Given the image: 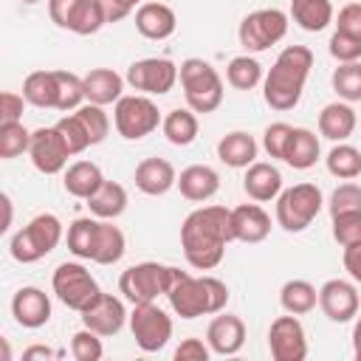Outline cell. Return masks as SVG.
Here are the masks:
<instances>
[{
	"mask_svg": "<svg viewBox=\"0 0 361 361\" xmlns=\"http://www.w3.org/2000/svg\"><path fill=\"white\" fill-rule=\"evenodd\" d=\"M76 3H79V0H48V14H51V20H54L59 28H65L71 11L76 8Z\"/></svg>",
	"mask_w": 361,
	"mask_h": 361,
	"instance_id": "cell-54",
	"label": "cell"
},
{
	"mask_svg": "<svg viewBox=\"0 0 361 361\" xmlns=\"http://www.w3.org/2000/svg\"><path fill=\"white\" fill-rule=\"evenodd\" d=\"M11 316L20 327H28V330H37L42 324H48L51 319V299L45 290L39 288H20L11 299Z\"/></svg>",
	"mask_w": 361,
	"mask_h": 361,
	"instance_id": "cell-17",
	"label": "cell"
},
{
	"mask_svg": "<svg viewBox=\"0 0 361 361\" xmlns=\"http://www.w3.org/2000/svg\"><path fill=\"white\" fill-rule=\"evenodd\" d=\"M319 161V138L305 127H293V135L285 149V164L293 169H310Z\"/></svg>",
	"mask_w": 361,
	"mask_h": 361,
	"instance_id": "cell-29",
	"label": "cell"
},
{
	"mask_svg": "<svg viewBox=\"0 0 361 361\" xmlns=\"http://www.w3.org/2000/svg\"><path fill=\"white\" fill-rule=\"evenodd\" d=\"M344 268L355 282H361V243L344 248Z\"/></svg>",
	"mask_w": 361,
	"mask_h": 361,
	"instance_id": "cell-55",
	"label": "cell"
},
{
	"mask_svg": "<svg viewBox=\"0 0 361 361\" xmlns=\"http://www.w3.org/2000/svg\"><path fill=\"white\" fill-rule=\"evenodd\" d=\"M293 135V127L285 124V121H274L265 127V135H262V147L271 158H282L285 161V149H288V141Z\"/></svg>",
	"mask_w": 361,
	"mask_h": 361,
	"instance_id": "cell-46",
	"label": "cell"
},
{
	"mask_svg": "<svg viewBox=\"0 0 361 361\" xmlns=\"http://www.w3.org/2000/svg\"><path fill=\"white\" fill-rule=\"evenodd\" d=\"M104 23H107V17H104V8L99 0H79L76 8L71 11L65 28L79 34V37H87V34H96Z\"/></svg>",
	"mask_w": 361,
	"mask_h": 361,
	"instance_id": "cell-36",
	"label": "cell"
},
{
	"mask_svg": "<svg viewBox=\"0 0 361 361\" xmlns=\"http://www.w3.org/2000/svg\"><path fill=\"white\" fill-rule=\"evenodd\" d=\"M164 285H166V265L161 262H138L118 276V290L133 305L155 302L164 293Z\"/></svg>",
	"mask_w": 361,
	"mask_h": 361,
	"instance_id": "cell-11",
	"label": "cell"
},
{
	"mask_svg": "<svg viewBox=\"0 0 361 361\" xmlns=\"http://www.w3.org/2000/svg\"><path fill=\"white\" fill-rule=\"evenodd\" d=\"M333 237L341 248L361 243V209L333 214Z\"/></svg>",
	"mask_w": 361,
	"mask_h": 361,
	"instance_id": "cell-44",
	"label": "cell"
},
{
	"mask_svg": "<svg viewBox=\"0 0 361 361\" xmlns=\"http://www.w3.org/2000/svg\"><path fill=\"white\" fill-rule=\"evenodd\" d=\"M82 82H85V99L102 107L118 102L124 90V79L113 68H93L87 76H82Z\"/></svg>",
	"mask_w": 361,
	"mask_h": 361,
	"instance_id": "cell-24",
	"label": "cell"
},
{
	"mask_svg": "<svg viewBox=\"0 0 361 361\" xmlns=\"http://www.w3.org/2000/svg\"><path fill=\"white\" fill-rule=\"evenodd\" d=\"M336 31H344L355 39H361V3H347L336 17Z\"/></svg>",
	"mask_w": 361,
	"mask_h": 361,
	"instance_id": "cell-49",
	"label": "cell"
},
{
	"mask_svg": "<svg viewBox=\"0 0 361 361\" xmlns=\"http://www.w3.org/2000/svg\"><path fill=\"white\" fill-rule=\"evenodd\" d=\"M62 240V223L56 214H37L28 226H23L11 243H8V251L17 262H37L42 259L45 254H51Z\"/></svg>",
	"mask_w": 361,
	"mask_h": 361,
	"instance_id": "cell-4",
	"label": "cell"
},
{
	"mask_svg": "<svg viewBox=\"0 0 361 361\" xmlns=\"http://www.w3.org/2000/svg\"><path fill=\"white\" fill-rule=\"evenodd\" d=\"M23 104H25V96H17L11 90L0 93V124H14L23 118Z\"/></svg>",
	"mask_w": 361,
	"mask_h": 361,
	"instance_id": "cell-50",
	"label": "cell"
},
{
	"mask_svg": "<svg viewBox=\"0 0 361 361\" xmlns=\"http://www.w3.org/2000/svg\"><path fill=\"white\" fill-rule=\"evenodd\" d=\"M51 285H54L56 299L65 307L76 310V313H82L85 307H90L99 299V293H102L99 282L93 279V274L82 262H62V265H56Z\"/></svg>",
	"mask_w": 361,
	"mask_h": 361,
	"instance_id": "cell-6",
	"label": "cell"
},
{
	"mask_svg": "<svg viewBox=\"0 0 361 361\" xmlns=\"http://www.w3.org/2000/svg\"><path fill=\"white\" fill-rule=\"evenodd\" d=\"M268 347L274 361H302L307 355V338L302 322L293 313L274 319L268 330Z\"/></svg>",
	"mask_w": 361,
	"mask_h": 361,
	"instance_id": "cell-13",
	"label": "cell"
},
{
	"mask_svg": "<svg viewBox=\"0 0 361 361\" xmlns=\"http://www.w3.org/2000/svg\"><path fill=\"white\" fill-rule=\"evenodd\" d=\"M3 209H6V220H3V226H0V228L6 231V228L11 226V197H8V195H3Z\"/></svg>",
	"mask_w": 361,
	"mask_h": 361,
	"instance_id": "cell-57",
	"label": "cell"
},
{
	"mask_svg": "<svg viewBox=\"0 0 361 361\" xmlns=\"http://www.w3.org/2000/svg\"><path fill=\"white\" fill-rule=\"evenodd\" d=\"M31 164L42 172V175H56L65 169L71 149L65 144V138L59 135L56 127H39L31 133V147H28Z\"/></svg>",
	"mask_w": 361,
	"mask_h": 361,
	"instance_id": "cell-14",
	"label": "cell"
},
{
	"mask_svg": "<svg viewBox=\"0 0 361 361\" xmlns=\"http://www.w3.org/2000/svg\"><path fill=\"white\" fill-rule=\"evenodd\" d=\"M285 34H288V14L279 8H257V11L245 14L240 23V31H237L240 45L251 54L268 51Z\"/></svg>",
	"mask_w": 361,
	"mask_h": 361,
	"instance_id": "cell-8",
	"label": "cell"
},
{
	"mask_svg": "<svg viewBox=\"0 0 361 361\" xmlns=\"http://www.w3.org/2000/svg\"><path fill=\"white\" fill-rule=\"evenodd\" d=\"M231 234L240 243H262L271 234V217L257 203H243L231 209Z\"/></svg>",
	"mask_w": 361,
	"mask_h": 361,
	"instance_id": "cell-18",
	"label": "cell"
},
{
	"mask_svg": "<svg viewBox=\"0 0 361 361\" xmlns=\"http://www.w3.org/2000/svg\"><path fill=\"white\" fill-rule=\"evenodd\" d=\"M322 212V189L316 183H296L276 197V223L285 231H305Z\"/></svg>",
	"mask_w": 361,
	"mask_h": 361,
	"instance_id": "cell-5",
	"label": "cell"
},
{
	"mask_svg": "<svg viewBox=\"0 0 361 361\" xmlns=\"http://www.w3.org/2000/svg\"><path fill=\"white\" fill-rule=\"evenodd\" d=\"M161 130L166 135L169 144L175 147H189L195 138H197V116L195 110H169L161 121Z\"/></svg>",
	"mask_w": 361,
	"mask_h": 361,
	"instance_id": "cell-31",
	"label": "cell"
},
{
	"mask_svg": "<svg viewBox=\"0 0 361 361\" xmlns=\"http://www.w3.org/2000/svg\"><path fill=\"white\" fill-rule=\"evenodd\" d=\"M164 296L169 299L172 310L180 319H197L209 310V290L203 276H192L180 268L166 265V285H164Z\"/></svg>",
	"mask_w": 361,
	"mask_h": 361,
	"instance_id": "cell-7",
	"label": "cell"
},
{
	"mask_svg": "<svg viewBox=\"0 0 361 361\" xmlns=\"http://www.w3.org/2000/svg\"><path fill=\"white\" fill-rule=\"evenodd\" d=\"M231 240V209L226 206H200L180 226V245L186 262L197 271L217 268Z\"/></svg>",
	"mask_w": 361,
	"mask_h": 361,
	"instance_id": "cell-1",
	"label": "cell"
},
{
	"mask_svg": "<svg viewBox=\"0 0 361 361\" xmlns=\"http://www.w3.org/2000/svg\"><path fill=\"white\" fill-rule=\"evenodd\" d=\"M206 344L217 355H234V353H240V347L245 344V324H243V319L240 316H231V313L212 319V324L206 330Z\"/></svg>",
	"mask_w": 361,
	"mask_h": 361,
	"instance_id": "cell-19",
	"label": "cell"
},
{
	"mask_svg": "<svg viewBox=\"0 0 361 361\" xmlns=\"http://www.w3.org/2000/svg\"><path fill=\"white\" fill-rule=\"evenodd\" d=\"M175 25H178V17L164 3H141L135 11V28L147 39H166L175 34Z\"/></svg>",
	"mask_w": 361,
	"mask_h": 361,
	"instance_id": "cell-20",
	"label": "cell"
},
{
	"mask_svg": "<svg viewBox=\"0 0 361 361\" xmlns=\"http://www.w3.org/2000/svg\"><path fill=\"white\" fill-rule=\"evenodd\" d=\"M124 319H127V310L121 299H116L113 293H99V299L82 310V324L99 336H116L124 327Z\"/></svg>",
	"mask_w": 361,
	"mask_h": 361,
	"instance_id": "cell-16",
	"label": "cell"
},
{
	"mask_svg": "<svg viewBox=\"0 0 361 361\" xmlns=\"http://www.w3.org/2000/svg\"><path fill=\"white\" fill-rule=\"evenodd\" d=\"M319 307L330 322H350L358 316V290L347 279H327L319 288Z\"/></svg>",
	"mask_w": 361,
	"mask_h": 361,
	"instance_id": "cell-15",
	"label": "cell"
},
{
	"mask_svg": "<svg viewBox=\"0 0 361 361\" xmlns=\"http://www.w3.org/2000/svg\"><path fill=\"white\" fill-rule=\"evenodd\" d=\"M226 79H228V85L231 87H237V90H251V87H257L259 85V79H262V65L254 59V56H234L231 62H228V68H226Z\"/></svg>",
	"mask_w": 361,
	"mask_h": 361,
	"instance_id": "cell-38",
	"label": "cell"
},
{
	"mask_svg": "<svg viewBox=\"0 0 361 361\" xmlns=\"http://www.w3.org/2000/svg\"><path fill=\"white\" fill-rule=\"evenodd\" d=\"M96 234H99V220L93 217H79L68 226V248L79 259H93L96 254Z\"/></svg>",
	"mask_w": 361,
	"mask_h": 361,
	"instance_id": "cell-35",
	"label": "cell"
},
{
	"mask_svg": "<svg viewBox=\"0 0 361 361\" xmlns=\"http://www.w3.org/2000/svg\"><path fill=\"white\" fill-rule=\"evenodd\" d=\"M243 189L251 200H274L282 192V175L274 164L265 161H254L251 166H245V178H243Z\"/></svg>",
	"mask_w": 361,
	"mask_h": 361,
	"instance_id": "cell-22",
	"label": "cell"
},
{
	"mask_svg": "<svg viewBox=\"0 0 361 361\" xmlns=\"http://www.w3.org/2000/svg\"><path fill=\"white\" fill-rule=\"evenodd\" d=\"M212 353L209 344H203L200 338H183L180 347L175 350V361H206Z\"/></svg>",
	"mask_w": 361,
	"mask_h": 361,
	"instance_id": "cell-51",
	"label": "cell"
},
{
	"mask_svg": "<svg viewBox=\"0 0 361 361\" xmlns=\"http://www.w3.org/2000/svg\"><path fill=\"white\" fill-rule=\"evenodd\" d=\"M178 79L186 96L189 110L195 113H214L223 102V79L206 59H183L178 65Z\"/></svg>",
	"mask_w": 361,
	"mask_h": 361,
	"instance_id": "cell-3",
	"label": "cell"
},
{
	"mask_svg": "<svg viewBox=\"0 0 361 361\" xmlns=\"http://www.w3.org/2000/svg\"><path fill=\"white\" fill-rule=\"evenodd\" d=\"M330 54L338 62H358L361 59V39L344 34V31H333L330 37Z\"/></svg>",
	"mask_w": 361,
	"mask_h": 361,
	"instance_id": "cell-48",
	"label": "cell"
},
{
	"mask_svg": "<svg viewBox=\"0 0 361 361\" xmlns=\"http://www.w3.org/2000/svg\"><path fill=\"white\" fill-rule=\"evenodd\" d=\"M56 73V110H76L85 102V82L71 71Z\"/></svg>",
	"mask_w": 361,
	"mask_h": 361,
	"instance_id": "cell-39",
	"label": "cell"
},
{
	"mask_svg": "<svg viewBox=\"0 0 361 361\" xmlns=\"http://www.w3.org/2000/svg\"><path fill=\"white\" fill-rule=\"evenodd\" d=\"M203 282H206V290H209V310L212 313H220L226 307V302H228L226 282H220L217 276H203Z\"/></svg>",
	"mask_w": 361,
	"mask_h": 361,
	"instance_id": "cell-52",
	"label": "cell"
},
{
	"mask_svg": "<svg viewBox=\"0 0 361 361\" xmlns=\"http://www.w3.org/2000/svg\"><path fill=\"white\" fill-rule=\"evenodd\" d=\"M178 183V175H175V166L164 158H144L138 166H135V186L144 192V195H166L172 186Z\"/></svg>",
	"mask_w": 361,
	"mask_h": 361,
	"instance_id": "cell-21",
	"label": "cell"
},
{
	"mask_svg": "<svg viewBox=\"0 0 361 361\" xmlns=\"http://www.w3.org/2000/svg\"><path fill=\"white\" fill-rule=\"evenodd\" d=\"M353 350H361V316L355 319V327H353Z\"/></svg>",
	"mask_w": 361,
	"mask_h": 361,
	"instance_id": "cell-58",
	"label": "cell"
},
{
	"mask_svg": "<svg viewBox=\"0 0 361 361\" xmlns=\"http://www.w3.org/2000/svg\"><path fill=\"white\" fill-rule=\"evenodd\" d=\"M23 358H25V361H34V358H54V350H51V347H42V344H34V347L23 350Z\"/></svg>",
	"mask_w": 361,
	"mask_h": 361,
	"instance_id": "cell-56",
	"label": "cell"
},
{
	"mask_svg": "<svg viewBox=\"0 0 361 361\" xmlns=\"http://www.w3.org/2000/svg\"><path fill=\"white\" fill-rule=\"evenodd\" d=\"M54 127H56V130H59V135L65 138V144H68L71 155H79V152H85V149L90 147V135H87V130H85V124H82V118H79L76 113L62 116Z\"/></svg>",
	"mask_w": 361,
	"mask_h": 361,
	"instance_id": "cell-42",
	"label": "cell"
},
{
	"mask_svg": "<svg viewBox=\"0 0 361 361\" xmlns=\"http://www.w3.org/2000/svg\"><path fill=\"white\" fill-rule=\"evenodd\" d=\"M23 96L34 107H54L56 110V73L54 71H34L23 82Z\"/></svg>",
	"mask_w": 361,
	"mask_h": 361,
	"instance_id": "cell-33",
	"label": "cell"
},
{
	"mask_svg": "<svg viewBox=\"0 0 361 361\" xmlns=\"http://www.w3.org/2000/svg\"><path fill=\"white\" fill-rule=\"evenodd\" d=\"M178 189L186 200H195V203H203L209 197L217 195L220 189V175L206 166V164H192L186 166L180 175H178Z\"/></svg>",
	"mask_w": 361,
	"mask_h": 361,
	"instance_id": "cell-23",
	"label": "cell"
},
{
	"mask_svg": "<svg viewBox=\"0 0 361 361\" xmlns=\"http://www.w3.org/2000/svg\"><path fill=\"white\" fill-rule=\"evenodd\" d=\"M347 3H350V0H347Z\"/></svg>",
	"mask_w": 361,
	"mask_h": 361,
	"instance_id": "cell-61",
	"label": "cell"
},
{
	"mask_svg": "<svg viewBox=\"0 0 361 361\" xmlns=\"http://www.w3.org/2000/svg\"><path fill=\"white\" fill-rule=\"evenodd\" d=\"M87 209L102 217V220H113L118 217L124 209H127V192L121 183H113V180H104L90 197H87Z\"/></svg>",
	"mask_w": 361,
	"mask_h": 361,
	"instance_id": "cell-30",
	"label": "cell"
},
{
	"mask_svg": "<svg viewBox=\"0 0 361 361\" xmlns=\"http://www.w3.org/2000/svg\"><path fill=\"white\" fill-rule=\"evenodd\" d=\"M217 158L226 166H231V169L251 166L254 158H257V141H254V135H248L243 130H234V133L223 135L217 141Z\"/></svg>",
	"mask_w": 361,
	"mask_h": 361,
	"instance_id": "cell-25",
	"label": "cell"
},
{
	"mask_svg": "<svg viewBox=\"0 0 361 361\" xmlns=\"http://www.w3.org/2000/svg\"><path fill=\"white\" fill-rule=\"evenodd\" d=\"M124 248H127L124 231H121L118 226H113L110 220H99L93 262H99V265H113V262H118V259L124 257Z\"/></svg>",
	"mask_w": 361,
	"mask_h": 361,
	"instance_id": "cell-32",
	"label": "cell"
},
{
	"mask_svg": "<svg viewBox=\"0 0 361 361\" xmlns=\"http://www.w3.org/2000/svg\"><path fill=\"white\" fill-rule=\"evenodd\" d=\"M23 3H39V0H23Z\"/></svg>",
	"mask_w": 361,
	"mask_h": 361,
	"instance_id": "cell-60",
	"label": "cell"
},
{
	"mask_svg": "<svg viewBox=\"0 0 361 361\" xmlns=\"http://www.w3.org/2000/svg\"><path fill=\"white\" fill-rule=\"evenodd\" d=\"M279 302H282V307H285L288 313H293V316H305V313H310V310L316 307V302H319V290H316L307 279H290V282L282 285V290H279Z\"/></svg>",
	"mask_w": 361,
	"mask_h": 361,
	"instance_id": "cell-34",
	"label": "cell"
},
{
	"mask_svg": "<svg viewBox=\"0 0 361 361\" xmlns=\"http://www.w3.org/2000/svg\"><path fill=\"white\" fill-rule=\"evenodd\" d=\"M355 209H361V186L353 180L336 186L330 195V217L338 212H355Z\"/></svg>",
	"mask_w": 361,
	"mask_h": 361,
	"instance_id": "cell-47",
	"label": "cell"
},
{
	"mask_svg": "<svg viewBox=\"0 0 361 361\" xmlns=\"http://www.w3.org/2000/svg\"><path fill=\"white\" fill-rule=\"evenodd\" d=\"M130 330H133L135 344L144 353H158L172 338V319L155 302H141V305H133Z\"/></svg>",
	"mask_w": 361,
	"mask_h": 361,
	"instance_id": "cell-10",
	"label": "cell"
},
{
	"mask_svg": "<svg viewBox=\"0 0 361 361\" xmlns=\"http://www.w3.org/2000/svg\"><path fill=\"white\" fill-rule=\"evenodd\" d=\"M113 121H116V130H118L121 138L138 141V138L149 135L152 130H158V124L164 118H161L152 99H147V96H121L116 102Z\"/></svg>",
	"mask_w": 361,
	"mask_h": 361,
	"instance_id": "cell-9",
	"label": "cell"
},
{
	"mask_svg": "<svg viewBox=\"0 0 361 361\" xmlns=\"http://www.w3.org/2000/svg\"><path fill=\"white\" fill-rule=\"evenodd\" d=\"M71 355H73L76 361H99V358L104 355L102 336L93 333L90 327L73 333V338H71Z\"/></svg>",
	"mask_w": 361,
	"mask_h": 361,
	"instance_id": "cell-45",
	"label": "cell"
},
{
	"mask_svg": "<svg viewBox=\"0 0 361 361\" xmlns=\"http://www.w3.org/2000/svg\"><path fill=\"white\" fill-rule=\"evenodd\" d=\"M310 68H313V51L305 45H288L265 76V90H262L265 104L279 113L293 110L302 99Z\"/></svg>",
	"mask_w": 361,
	"mask_h": 361,
	"instance_id": "cell-2",
	"label": "cell"
},
{
	"mask_svg": "<svg viewBox=\"0 0 361 361\" xmlns=\"http://www.w3.org/2000/svg\"><path fill=\"white\" fill-rule=\"evenodd\" d=\"M327 172L333 178H341V180H353L361 175V152L353 147V144H336L330 152H327Z\"/></svg>",
	"mask_w": 361,
	"mask_h": 361,
	"instance_id": "cell-37",
	"label": "cell"
},
{
	"mask_svg": "<svg viewBox=\"0 0 361 361\" xmlns=\"http://www.w3.org/2000/svg\"><path fill=\"white\" fill-rule=\"evenodd\" d=\"M355 358H358V361H361V350H355Z\"/></svg>",
	"mask_w": 361,
	"mask_h": 361,
	"instance_id": "cell-59",
	"label": "cell"
},
{
	"mask_svg": "<svg viewBox=\"0 0 361 361\" xmlns=\"http://www.w3.org/2000/svg\"><path fill=\"white\" fill-rule=\"evenodd\" d=\"M99 3H102V8H104L107 23H118V20H124L135 6H141V0H99Z\"/></svg>",
	"mask_w": 361,
	"mask_h": 361,
	"instance_id": "cell-53",
	"label": "cell"
},
{
	"mask_svg": "<svg viewBox=\"0 0 361 361\" xmlns=\"http://www.w3.org/2000/svg\"><path fill=\"white\" fill-rule=\"evenodd\" d=\"M62 183H65V192H68V195L87 200V197L104 183V175H102V169H99L93 161H76V164H71V166L65 169Z\"/></svg>",
	"mask_w": 361,
	"mask_h": 361,
	"instance_id": "cell-27",
	"label": "cell"
},
{
	"mask_svg": "<svg viewBox=\"0 0 361 361\" xmlns=\"http://www.w3.org/2000/svg\"><path fill=\"white\" fill-rule=\"evenodd\" d=\"M28 147H31V133L23 127V121L0 124V158L3 161H11L28 152Z\"/></svg>",
	"mask_w": 361,
	"mask_h": 361,
	"instance_id": "cell-41",
	"label": "cell"
},
{
	"mask_svg": "<svg viewBox=\"0 0 361 361\" xmlns=\"http://www.w3.org/2000/svg\"><path fill=\"white\" fill-rule=\"evenodd\" d=\"M355 130V110L344 102H333L319 113V133L330 141H347Z\"/></svg>",
	"mask_w": 361,
	"mask_h": 361,
	"instance_id": "cell-26",
	"label": "cell"
},
{
	"mask_svg": "<svg viewBox=\"0 0 361 361\" xmlns=\"http://www.w3.org/2000/svg\"><path fill=\"white\" fill-rule=\"evenodd\" d=\"M76 116L82 118V124H85V130H87V135H90V144H102V141L107 138V133H110V118H107V113L102 110V104L87 102V104L76 107Z\"/></svg>",
	"mask_w": 361,
	"mask_h": 361,
	"instance_id": "cell-43",
	"label": "cell"
},
{
	"mask_svg": "<svg viewBox=\"0 0 361 361\" xmlns=\"http://www.w3.org/2000/svg\"><path fill=\"white\" fill-rule=\"evenodd\" d=\"M290 17L305 31H322L333 23L330 0H290Z\"/></svg>",
	"mask_w": 361,
	"mask_h": 361,
	"instance_id": "cell-28",
	"label": "cell"
},
{
	"mask_svg": "<svg viewBox=\"0 0 361 361\" xmlns=\"http://www.w3.org/2000/svg\"><path fill=\"white\" fill-rule=\"evenodd\" d=\"M333 90L344 102H361V62H341L333 71Z\"/></svg>",
	"mask_w": 361,
	"mask_h": 361,
	"instance_id": "cell-40",
	"label": "cell"
},
{
	"mask_svg": "<svg viewBox=\"0 0 361 361\" xmlns=\"http://www.w3.org/2000/svg\"><path fill=\"white\" fill-rule=\"evenodd\" d=\"M127 82L141 90V93H152V96H164L175 87L178 82V65L166 56H149V59H138L127 68Z\"/></svg>",
	"mask_w": 361,
	"mask_h": 361,
	"instance_id": "cell-12",
	"label": "cell"
}]
</instances>
